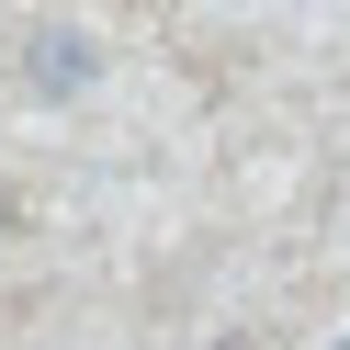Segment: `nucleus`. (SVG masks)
Segmentation results:
<instances>
[{"mask_svg":"<svg viewBox=\"0 0 350 350\" xmlns=\"http://www.w3.org/2000/svg\"><path fill=\"white\" fill-rule=\"evenodd\" d=\"M12 68H23V91H34V102H79V91L102 79V46H91L79 23H34Z\"/></svg>","mask_w":350,"mask_h":350,"instance_id":"obj_1","label":"nucleus"},{"mask_svg":"<svg viewBox=\"0 0 350 350\" xmlns=\"http://www.w3.org/2000/svg\"><path fill=\"white\" fill-rule=\"evenodd\" d=\"M0 226H12V192H0Z\"/></svg>","mask_w":350,"mask_h":350,"instance_id":"obj_2","label":"nucleus"},{"mask_svg":"<svg viewBox=\"0 0 350 350\" xmlns=\"http://www.w3.org/2000/svg\"><path fill=\"white\" fill-rule=\"evenodd\" d=\"M339 350H350V339H339Z\"/></svg>","mask_w":350,"mask_h":350,"instance_id":"obj_3","label":"nucleus"}]
</instances>
